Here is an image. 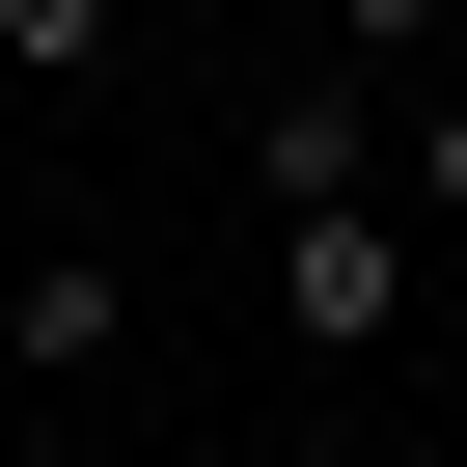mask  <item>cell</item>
I'll return each mask as SVG.
<instances>
[{
  "label": "cell",
  "instance_id": "cell-1",
  "mask_svg": "<svg viewBox=\"0 0 467 467\" xmlns=\"http://www.w3.org/2000/svg\"><path fill=\"white\" fill-rule=\"evenodd\" d=\"M275 330H303V358H385V330H412V192H303V220H275Z\"/></svg>",
  "mask_w": 467,
  "mask_h": 467
},
{
  "label": "cell",
  "instance_id": "cell-2",
  "mask_svg": "<svg viewBox=\"0 0 467 467\" xmlns=\"http://www.w3.org/2000/svg\"><path fill=\"white\" fill-rule=\"evenodd\" d=\"M248 192H275V220H303V192H385V83H358V56H303V83L248 110Z\"/></svg>",
  "mask_w": 467,
  "mask_h": 467
},
{
  "label": "cell",
  "instance_id": "cell-3",
  "mask_svg": "<svg viewBox=\"0 0 467 467\" xmlns=\"http://www.w3.org/2000/svg\"><path fill=\"white\" fill-rule=\"evenodd\" d=\"M0 358H28V385H110L138 358V275L110 248H28V275H0Z\"/></svg>",
  "mask_w": 467,
  "mask_h": 467
},
{
  "label": "cell",
  "instance_id": "cell-4",
  "mask_svg": "<svg viewBox=\"0 0 467 467\" xmlns=\"http://www.w3.org/2000/svg\"><path fill=\"white\" fill-rule=\"evenodd\" d=\"M385 192H412L440 248H467V56H440V83H385Z\"/></svg>",
  "mask_w": 467,
  "mask_h": 467
},
{
  "label": "cell",
  "instance_id": "cell-5",
  "mask_svg": "<svg viewBox=\"0 0 467 467\" xmlns=\"http://www.w3.org/2000/svg\"><path fill=\"white\" fill-rule=\"evenodd\" d=\"M0 56H28V83H110V56H138V0H0Z\"/></svg>",
  "mask_w": 467,
  "mask_h": 467
},
{
  "label": "cell",
  "instance_id": "cell-6",
  "mask_svg": "<svg viewBox=\"0 0 467 467\" xmlns=\"http://www.w3.org/2000/svg\"><path fill=\"white\" fill-rule=\"evenodd\" d=\"M303 28H330L358 83H440V0H303Z\"/></svg>",
  "mask_w": 467,
  "mask_h": 467
},
{
  "label": "cell",
  "instance_id": "cell-7",
  "mask_svg": "<svg viewBox=\"0 0 467 467\" xmlns=\"http://www.w3.org/2000/svg\"><path fill=\"white\" fill-rule=\"evenodd\" d=\"M192 28H248V0H192Z\"/></svg>",
  "mask_w": 467,
  "mask_h": 467
}]
</instances>
